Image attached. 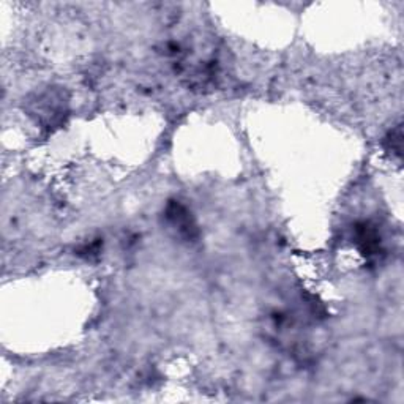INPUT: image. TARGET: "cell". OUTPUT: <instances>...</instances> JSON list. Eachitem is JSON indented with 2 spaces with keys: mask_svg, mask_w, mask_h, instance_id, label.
I'll list each match as a JSON object with an SVG mask.
<instances>
[{
  "mask_svg": "<svg viewBox=\"0 0 404 404\" xmlns=\"http://www.w3.org/2000/svg\"><path fill=\"white\" fill-rule=\"evenodd\" d=\"M355 242L367 257H374L381 251V237L369 223H360L355 228Z\"/></svg>",
  "mask_w": 404,
  "mask_h": 404,
  "instance_id": "obj_1",
  "label": "cell"
},
{
  "mask_svg": "<svg viewBox=\"0 0 404 404\" xmlns=\"http://www.w3.org/2000/svg\"><path fill=\"white\" fill-rule=\"evenodd\" d=\"M166 216L172 226H176L178 231H180V234L191 237L193 233H196L195 223L191 221V216L183 205L177 204V202H171L166 209Z\"/></svg>",
  "mask_w": 404,
  "mask_h": 404,
  "instance_id": "obj_2",
  "label": "cell"
},
{
  "mask_svg": "<svg viewBox=\"0 0 404 404\" xmlns=\"http://www.w3.org/2000/svg\"><path fill=\"white\" fill-rule=\"evenodd\" d=\"M387 141L390 142V150L396 154L398 157H401V150H403V135H401V127H396L395 130H392V133L388 135Z\"/></svg>",
  "mask_w": 404,
  "mask_h": 404,
  "instance_id": "obj_3",
  "label": "cell"
}]
</instances>
